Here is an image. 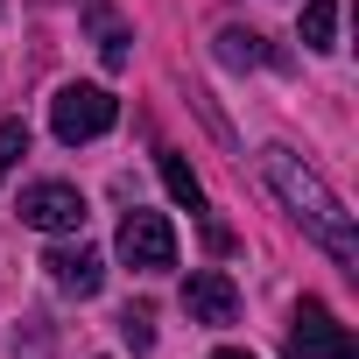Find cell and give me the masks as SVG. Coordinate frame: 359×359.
Returning a JSON list of instances; mask_svg holds the SVG:
<instances>
[{
	"mask_svg": "<svg viewBox=\"0 0 359 359\" xmlns=\"http://www.w3.org/2000/svg\"><path fill=\"white\" fill-rule=\"evenodd\" d=\"M261 176H268V184H275V198L303 219V233L338 261V268H359V233H352V212L338 205V191L324 184V176L296 155V148H268L261 155Z\"/></svg>",
	"mask_w": 359,
	"mask_h": 359,
	"instance_id": "1",
	"label": "cell"
},
{
	"mask_svg": "<svg viewBox=\"0 0 359 359\" xmlns=\"http://www.w3.org/2000/svg\"><path fill=\"white\" fill-rule=\"evenodd\" d=\"M113 120H120V99H113L106 85H64V92L50 99V127H57V141H64V148L99 141Z\"/></svg>",
	"mask_w": 359,
	"mask_h": 359,
	"instance_id": "2",
	"label": "cell"
},
{
	"mask_svg": "<svg viewBox=\"0 0 359 359\" xmlns=\"http://www.w3.org/2000/svg\"><path fill=\"white\" fill-rule=\"evenodd\" d=\"M289 359H359V338L317 296H303L296 303V331H289Z\"/></svg>",
	"mask_w": 359,
	"mask_h": 359,
	"instance_id": "3",
	"label": "cell"
},
{
	"mask_svg": "<svg viewBox=\"0 0 359 359\" xmlns=\"http://www.w3.org/2000/svg\"><path fill=\"white\" fill-rule=\"evenodd\" d=\"M120 261L141 268V275L176 268V233H169V219H162V212H127V219H120Z\"/></svg>",
	"mask_w": 359,
	"mask_h": 359,
	"instance_id": "4",
	"label": "cell"
},
{
	"mask_svg": "<svg viewBox=\"0 0 359 359\" xmlns=\"http://www.w3.org/2000/svg\"><path fill=\"white\" fill-rule=\"evenodd\" d=\"M22 226H36V233H78L85 226V198L71 191V184H36V191H22Z\"/></svg>",
	"mask_w": 359,
	"mask_h": 359,
	"instance_id": "5",
	"label": "cell"
},
{
	"mask_svg": "<svg viewBox=\"0 0 359 359\" xmlns=\"http://www.w3.org/2000/svg\"><path fill=\"white\" fill-rule=\"evenodd\" d=\"M184 317H191V324H212V331L233 324V317H240V289H233V275H226V268H198V275L184 282Z\"/></svg>",
	"mask_w": 359,
	"mask_h": 359,
	"instance_id": "6",
	"label": "cell"
},
{
	"mask_svg": "<svg viewBox=\"0 0 359 359\" xmlns=\"http://www.w3.org/2000/svg\"><path fill=\"white\" fill-rule=\"evenodd\" d=\"M43 268H50V282H57L64 296H99V289H106V261H99L92 247H57Z\"/></svg>",
	"mask_w": 359,
	"mask_h": 359,
	"instance_id": "7",
	"label": "cell"
},
{
	"mask_svg": "<svg viewBox=\"0 0 359 359\" xmlns=\"http://www.w3.org/2000/svg\"><path fill=\"white\" fill-rule=\"evenodd\" d=\"M85 29H92V43H99L106 71H127V64H134V50H127V22L106 8V0H92V8H85Z\"/></svg>",
	"mask_w": 359,
	"mask_h": 359,
	"instance_id": "8",
	"label": "cell"
},
{
	"mask_svg": "<svg viewBox=\"0 0 359 359\" xmlns=\"http://www.w3.org/2000/svg\"><path fill=\"white\" fill-rule=\"evenodd\" d=\"M162 184H169V198L184 205V212H205V184L191 176V162L176 155V148H162Z\"/></svg>",
	"mask_w": 359,
	"mask_h": 359,
	"instance_id": "9",
	"label": "cell"
},
{
	"mask_svg": "<svg viewBox=\"0 0 359 359\" xmlns=\"http://www.w3.org/2000/svg\"><path fill=\"white\" fill-rule=\"evenodd\" d=\"M303 43L310 50H338V0H310L303 8Z\"/></svg>",
	"mask_w": 359,
	"mask_h": 359,
	"instance_id": "10",
	"label": "cell"
},
{
	"mask_svg": "<svg viewBox=\"0 0 359 359\" xmlns=\"http://www.w3.org/2000/svg\"><path fill=\"white\" fill-rule=\"evenodd\" d=\"M268 50H261V36L254 29H219V64H233V71H254Z\"/></svg>",
	"mask_w": 359,
	"mask_h": 359,
	"instance_id": "11",
	"label": "cell"
},
{
	"mask_svg": "<svg viewBox=\"0 0 359 359\" xmlns=\"http://www.w3.org/2000/svg\"><path fill=\"white\" fill-rule=\"evenodd\" d=\"M22 155H29V127L22 120H0V176H8Z\"/></svg>",
	"mask_w": 359,
	"mask_h": 359,
	"instance_id": "12",
	"label": "cell"
},
{
	"mask_svg": "<svg viewBox=\"0 0 359 359\" xmlns=\"http://www.w3.org/2000/svg\"><path fill=\"white\" fill-rule=\"evenodd\" d=\"M120 338H127L134 352H148V345H155V331H148V310H141V303H127V310H120Z\"/></svg>",
	"mask_w": 359,
	"mask_h": 359,
	"instance_id": "13",
	"label": "cell"
},
{
	"mask_svg": "<svg viewBox=\"0 0 359 359\" xmlns=\"http://www.w3.org/2000/svg\"><path fill=\"white\" fill-rule=\"evenodd\" d=\"M212 359H254V352H212Z\"/></svg>",
	"mask_w": 359,
	"mask_h": 359,
	"instance_id": "14",
	"label": "cell"
}]
</instances>
